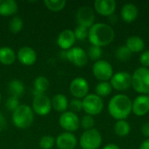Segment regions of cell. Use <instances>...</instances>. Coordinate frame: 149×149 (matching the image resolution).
<instances>
[{
    "mask_svg": "<svg viewBox=\"0 0 149 149\" xmlns=\"http://www.w3.org/2000/svg\"><path fill=\"white\" fill-rule=\"evenodd\" d=\"M115 38L112 26L105 23H96L88 30V40L92 45L100 48L110 45Z\"/></svg>",
    "mask_w": 149,
    "mask_h": 149,
    "instance_id": "cell-1",
    "label": "cell"
},
{
    "mask_svg": "<svg viewBox=\"0 0 149 149\" xmlns=\"http://www.w3.org/2000/svg\"><path fill=\"white\" fill-rule=\"evenodd\" d=\"M108 113L116 120H126L132 113V100L123 93L114 95L108 103Z\"/></svg>",
    "mask_w": 149,
    "mask_h": 149,
    "instance_id": "cell-2",
    "label": "cell"
},
{
    "mask_svg": "<svg viewBox=\"0 0 149 149\" xmlns=\"http://www.w3.org/2000/svg\"><path fill=\"white\" fill-rule=\"evenodd\" d=\"M11 119L16 127L25 129L31 126L34 120V113L27 105H20L12 113Z\"/></svg>",
    "mask_w": 149,
    "mask_h": 149,
    "instance_id": "cell-3",
    "label": "cell"
},
{
    "mask_svg": "<svg viewBox=\"0 0 149 149\" xmlns=\"http://www.w3.org/2000/svg\"><path fill=\"white\" fill-rule=\"evenodd\" d=\"M132 87L140 95L149 93V68L139 67L132 74Z\"/></svg>",
    "mask_w": 149,
    "mask_h": 149,
    "instance_id": "cell-4",
    "label": "cell"
},
{
    "mask_svg": "<svg viewBox=\"0 0 149 149\" xmlns=\"http://www.w3.org/2000/svg\"><path fill=\"white\" fill-rule=\"evenodd\" d=\"M101 144L102 136L96 128L85 131L79 139V146L82 149H99Z\"/></svg>",
    "mask_w": 149,
    "mask_h": 149,
    "instance_id": "cell-5",
    "label": "cell"
},
{
    "mask_svg": "<svg viewBox=\"0 0 149 149\" xmlns=\"http://www.w3.org/2000/svg\"><path fill=\"white\" fill-rule=\"evenodd\" d=\"M84 112L91 116L100 114L104 108V102L102 98L99 97L95 93H88L84 99H82Z\"/></svg>",
    "mask_w": 149,
    "mask_h": 149,
    "instance_id": "cell-6",
    "label": "cell"
},
{
    "mask_svg": "<svg viewBox=\"0 0 149 149\" xmlns=\"http://www.w3.org/2000/svg\"><path fill=\"white\" fill-rule=\"evenodd\" d=\"M93 74L100 82L110 81L113 75V69L112 65L104 59H100L93 65Z\"/></svg>",
    "mask_w": 149,
    "mask_h": 149,
    "instance_id": "cell-7",
    "label": "cell"
},
{
    "mask_svg": "<svg viewBox=\"0 0 149 149\" xmlns=\"http://www.w3.org/2000/svg\"><path fill=\"white\" fill-rule=\"evenodd\" d=\"M109 82L113 89L118 92H125L132 86V74L127 72H118L113 73Z\"/></svg>",
    "mask_w": 149,
    "mask_h": 149,
    "instance_id": "cell-8",
    "label": "cell"
},
{
    "mask_svg": "<svg viewBox=\"0 0 149 149\" xmlns=\"http://www.w3.org/2000/svg\"><path fill=\"white\" fill-rule=\"evenodd\" d=\"M59 126L65 130V132L72 133L77 131L80 127V120L77 113L71 111H66L61 113L58 119Z\"/></svg>",
    "mask_w": 149,
    "mask_h": 149,
    "instance_id": "cell-9",
    "label": "cell"
},
{
    "mask_svg": "<svg viewBox=\"0 0 149 149\" xmlns=\"http://www.w3.org/2000/svg\"><path fill=\"white\" fill-rule=\"evenodd\" d=\"M76 21L78 25L86 27L87 29L91 28L94 24L95 21L94 10L88 5L79 7L76 13Z\"/></svg>",
    "mask_w": 149,
    "mask_h": 149,
    "instance_id": "cell-10",
    "label": "cell"
},
{
    "mask_svg": "<svg viewBox=\"0 0 149 149\" xmlns=\"http://www.w3.org/2000/svg\"><path fill=\"white\" fill-rule=\"evenodd\" d=\"M66 59L77 67H83L87 64L88 57L86 52L79 46L72 47L65 52Z\"/></svg>",
    "mask_w": 149,
    "mask_h": 149,
    "instance_id": "cell-11",
    "label": "cell"
},
{
    "mask_svg": "<svg viewBox=\"0 0 149 149\" xmlns=\"http://www.w3.org/2000/svg\"><path fill=\"white\" fill-rule=\"evenodd\" d=\"M32 111L39 116L47 115L52 109L51 100L45 94H38L33 97Z\"/></svg>",
    "mask_w": 149,
    "mask_h": 149,
    "instance_id": "cell-12",
    "label": "cell"
},
{
    "mask_svg": "<svg viewBox=\"0 0 149 149\" xmlns=\"http://www.w3.org/2000/svg\"><path fill=\"white\" fill-rule=\"evenodd\" d=\"M69 89L75 99H84L89 93V84L86 79L77 77L72 80Z\"/></svg>",
    "mask_w": 149,
    "mask_h": 149,
    "instance_id": "cell-13",
    "label": "cell"
},
{
    "mask_svg": "<svg viewBox=\"0 0 149 149\" xmlns=\"http://www.w3.org/2000/svg\"><path fill=\"white\" fill-rule=\"evenodd\" d=\"M132 113L142 117L149 113V98L148 95H139L132 101Z\"/></svg>",
    "mask_w": 149,
    "mask_h": 149,
    "instance_id": "cell-14",
    "label": "cell"
},
{
    "mask_svg": "<svg viewBox=\"0 0 149 149\" xmlns=\"http://www.w3.org/2000/svg\"><path fill=\"white\" fill-rule=\"evenodd\" d=\"M116 5L114 0H96L93 3L94 10L98 14L108 17L114 14Z\"/></svg>",
    "mask_w": 149,
    "mask_h": 149,
    "instance_id": "cell-15",
    "label": "cell"
},
{
    "mask_svg": "<svg viewBox=\"0 0 149 149\" xmlns=\"http://www.w3.org/2000/svg\"><path fill=\"white\" fill-rule=\"evenodd\" d=\"M17 58L19 62L24 65H32L37 61V53L30 46H23L21 47L17 54Z\"/></svg>",
    "mask_w": 149,
    "mask_h": 149,
    "instance_id": "cell-16",
    "label": "cell"
},
{
    "mask_svg": "<svg viewBox=\"0 0 149 149\" xmlns=\"http://www.w3.org/2000/svg\"><path fill=\"white\" fill-rule=\"evenodd\" d=\"M77 144V138L72 133H62L56 139V145L58 149H74Z\"/></svg>",
    "mask_w": 149,
    "mask_h": 149,
    "instance_id": "cell-17",
    "label": "cell"
},
{
    "mask_svg": "<svg viewBox=\"0 0 149 149\" xmlns=\"http://www.w3.org/2000/svg\"><path fill=\"white\" fill-rule=\"evenodd\" d=\"M76 38L72 30H64L61 31L57 38V44L63 51H67L73 47Z\"/></svg>",
    "mask_w": 149,
    "mask_h": 149,
    "instance_id": "cell-18",
    "label": "cell"
},
{
    "mask_svg": "<svg viewBox=\"0 0 149 149\" xmlns=\"http://www.w3.org/2000/svg\"><path fill=\"white\" fill-rule=\"evenodd\" d=\"M139 15L138 7L132 3H125L120 10V17L122 20L126 23H133L136 20Z\"/></svg>",
    "mask_w": 149,
    "mask_h": 149,
    "instance_id": "cell-19",
    "label": "cell"
},
{
    "mask_svg": "<svg viewBox=\"0 0 149 149\" xmlns=\"http://www.w3.org/2000/svg\"><path fill=\"white\" fill-rule=\"evenodd\" d=\"M125 45L132 53H138L144 51L145 42L139 36H130L127 38Z\"/></svg>",
    "mask_w": 149,
    "mask_h": 149,
    "instance_id": "cell-20",
    "label": "cell"
},
{
    "mask_svg": "<svg viewBox=\"0 0 149 149\" xmlns=\"http://www.w3.org/2000/svg\"><path fill=\"white\" fill-rule=\"evenodd\" d=\"M18 5L15 0H0V16L10 17L17 12Z\"/></svg>",
    "mask_w": 149,
    "mask_h": 149,
    "instance_id": "cell-21",
    "label": "cell"
},
{
    "mask_svg": "<svg viewBox=\"0 0 149 149\" xmlns=\"http://www.w3.org/2000/svg\"><path fill=\"white\" fill-rule=\"evenodd\" d=\"M17 58L14 50L9 46L0 47V63L4 65H12Z\"/></svg>",
    "mask_w": 149,
    "mask_h": 149,
    "instance_id": "cell-22",
    "label": "cell"
},
{
    "mask_svg": "<svg viewBox=\"0 0 149 149\" xmlns=\"http://www.w3.org/2000/svg\"><path fill=\"white\" fill-rule=\"evenodd\" d=\"M51 102H52V107L59 113L66 112V109L69 107V102H68L66 96L61 93H58L53 96Z\"/></svg>",
    "mask_w": 149,
    "mask_h": 149,
    "instance_id": "cell-23",
    "label": "cell"
},
{
    "mask_svg": "<svg viewBox=\"0 0 149 149\" xmlns=\"http://www.w3.org/2000/svg\"><path fill=\"white\" fill-rule=\"evenodd\" d=\"M34 88L32 90L33 97L38 94H45L49 88V80L45 76H38L35 79L33 83Z\"/></svg>",
    "mask_w": 149,
    "mask_h": 149,
    "instance_id": "cell-24",
    "label": "cell"
},
{
    "mask_svg": "<svg viewBox=\"0 0 149 149\" xmlns=\"http://www.w3.org/2000/svg\"><path fill=\"white\" fill-rule=\"evenodd\" d=\"M113 130L116 135L119 137H126L130 134L131 131V126L129 122H127L126 120H116Z\"/></svg>",
    "mask_w": 149,
    "mask_h": 149,
    "instance_id": "cell-25",
    "label": "cell"
},
{
    "mask_svg": "<svg viewBox=\"0 0 149 149\" xmlns=\"http://www.w3.org/2000/svg\"><path fill=\"white\" fill-rule=\"evenodd\" d=\"M8 90L10 96L19 98L24 92V86L22 81L18 79H13L8 84Z\"/></svg>",
    "mask_w": 149,
    "mask_h": 149,
    "instance_id": "cell-26",
    "label": "cell"
},
{
    "mask_svg": "<svg viewBox=\"0 0 149 149\" xmlns=\"http://www.w3.org/2000/svg\"><path fill=\"white\" fill-rule=\"evenodd\" d=\"M113 87L109 81H103L97 84L95 86V94L99 97H107L113 92Z\"/></svg>",
    "mask_w": 149,
    "mask_h": 149,
    "instance_id": "cell-27",
    "label": "cell"
},
{
    "mask_svg": "<svg viewBox=\"0 0 149 149\" xmlns=\"http://www.w3.org/2000/svg\"><path fill=\"white\" fill-rule=\"evenodd\" d=\"M132 54L133 53L128 50V48L125 45L117 47V49L115 51L116 58L121 62H126V61L129 60L132 57Z\"/></svg>",
    "mask_w": 149,
    "mask_h": 149,
    "instance_id": "cell-28",
    "label": "cell"
},
{
    "mask_svg": "<svg viewBox=\"0 0 149 149\" xmlns=\"http://www.w3.org/2000/svg\"><path fill=\"white\" fill-rule=\"evenodd\" d=\"M44 3L47 9L56 12L62 10L66 5L65 0H45Z\"/></svg>",
    "mask_w": 149,
    "mask_h": 149,
    "instance_id": "cell-29",
    "label": "cell"
},
{
    "mask_svg": "<svg viewBox=\"0 0 149 149\" xmlns=\"http://www.w3.org/2000/svg\"><path fill=\"white\" fill-rule=\"evenodd\" d=\"M23 26H24L23 19L18 16H14L9 23V29L12 33L20 32L21 30L23 29Z\"/></svg>",
    "mask_w": 149,
    "mask_h": 149,
    "instance_id": "cell-30",
    "label": "cell"
},
{
    "mask_svg": "<svg viewBox=\"0 0 149 149\" xmlns=\"http://www.w3.org/2000/svg\"><path fill=\"white\" fill-rule=\"evenodd\" d=\"M86 53H87V57L91 60L96 62L100 59L103 52H102V48H100L99 46H95V45H91Z\"/></svg>",
    "mask_w": 149,
    "mask_h": 149,
    "instance_id": "cell-31",
    "label": "cell"
},
{
    "mask_svg": "<svg viewBox=\"0 0 149 149\" xmlns=\"http://www.w3.org/2000/svg\"><path fill=\"white\" fill-rule=\"evenodd\" d=\"M56 143L54 137L51 135H45L39 141V147L41 149H52Z\"/></svg>",
    "mask_w": 149,
    "mask_h": 149,
    "instance_id": "cell-32",
    "label": "cell"
},
{
    "mask_svg": "<svg viewBox=\"0 0 149 149\" xmlns=\"http://www.w3.org/2000/svg\"><path fill=\"white\" fill-rule=\"evenodd\" d=\"M94 124H95V120L93 119V116L88 114L84 115L80 120V126L83 129H85V131L94 128L93 127Z\"/></svg>",
    "mask_w": 149,
    "mask_h": 149,
    "instance_id": "cell-33",
    "label": "cell"
},
{
    "mask_svg": "<svg viewBox=\"0 0 149 149\" xmlns=\"http://www.w3.org/2000/svg\"><path fill=\"white\" fill-rule=\"evenodd\" d=\"M88 30L89 29H87L86 27L78 25L74 29V31H73V33H74L76 40H79V41L86 40L88 38Z\"/></svg>",
    "mask_w": 149,
    "mask_h": 149,
    "instance_id": "cell-34",
    "label": "cell"
},
{
    "mask_svg": "<svg viewBox=\"0 0 149 149\" xmlns=\"http://www.w3.org/2000/svg\"><path fill=\"white\" fill-rule=\"evenodd\" d=\"M19 99L17 97L10 96L5 102V107L9 110L11 111L12 113L19 107Z\"/></svg>",
    "mask_w": 149,
    "mask_h": 149,
    "instance_id": "cell-35",
    "label": "cell"
},
{
    "mask_svg": "<svg viewBox=\"0 0 149 149\" xmlns=\"http://www.w3.org/2000/svg\"><path fill=\"white\" fill-rule=\"evenodd\" d=\"M69 107L71 109V112H72L74 113L82 111L83 110L82 100H79V99H73V100H72L70 104H69Z\"/></svg>",
    "mask_w": 149,
    "mask_h": 149,
    "instance_id": "cell-36",
    "label": "cell"
},
{
    "mask_svg": "<svg viewBox=\"0 0 149 149\" xmlns=\"http://www.w3.org/2000/svg\"><path fill=\"white\" fill-rule=\"evenodd\" d=\"M140 63L142 67L149 68V50L143 51L140 56Z\"/></svg>",
    "mask_w": 149,
    "mask_h": 149,
    "instance_id": "cell-37",
    "label": "cell"
},
{
    "mask_svg": "<svg viewBox=\"0 0 149 149\" xmlns=\"http://www.w3.org/2000/svg\"><path fill=\"white\" fill-rule=\"evenodd\" d=\"M141 133L146 139H149V122H146L141 126Z\"/></svg>",
    "mask_w": 149,
    "mask_h": 149,
    "instance_id": "cell-38",
    "label": "cell"
},
{
    "mask_svg": "<svg viewBox=\"0 0 149 149\" xmlns=\"http://www.w3.org/2000/svg\"><path fill=\"white\" fill-rule=\"evenodd\" d=\"M139 149H149V139L144 140V141L141 143Z\"/></svg>",
    "mask_w": 149,
    "mask_h": 149,
    "instance_id": "cell-39",
    "label": "cell"
},
{
    "mask_svg": "<svg viewBox=\"0 0 149 149\" xmlns=\"http://www.w3.org/2000/svg\"><path fill=\"white\" fill-rule=\"evenodd\" d=\"M5 124H6L5 118H4V116H3V114L0 113V130H2V129L4 128Z\"/></svg>",
    "mask_w": 149,
    "mask_h": 149,
    "instance_id": "cell-40",
    "label": "cell"
},
{
    "mask_svg": "<svg viewBox=\"0 0 149 149\" xmlns=\"http://www.w3.org/2000/svg\"><path fill=\"white\" fill-rule=\"evenodd\" d=\"M102 149H120V147H119L118 145H116V144H114V143H110V144H107V145H106L105 147H103Z\"/></svg>",
    "mask_w": 149,
    "mask_h": 149,
    "instance_id": "cell-41",
    "label": "cell"
},
{
    "mask_svg": "<svg viewBox=\"0 0 149 149\" xmlns=\"http://www.w3.org/2000/svg\"><path fill=\"white\" fill-rule=\"evenodd\" d=\"M1 100H2V94H1V93H0V101H1Z\"/></svg>",
    "mask_w": 149,
    "mask_h": 149,
    "instance_id": "cell-42",
    "label": "cell"
},
{
    "mask_svg": "<svg viewBox=\"0 0 149 149\" xmlns=\"http://www.w3.org/2000/svg\"><path fill=\"white\" fill-rule=\"evenodd\" d=\"M148 98H149V93H148Z\"/></svg>",
    "mask_w": 149,
    "mask_h": 149,
    "instance_id": "cell-43",
    "label": "cell"
}]
</instances>
